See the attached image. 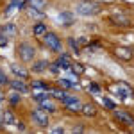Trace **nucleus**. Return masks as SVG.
I'll return each instance as SVG.
<instances>
[{"label": "nucleus", "mask_w": 134, "mask_h": 134, "mask_svg": "<svg viewBox=\"0 0 134 134\" xmlns=\"http://www.w3.org/2000/svg\"><path fill=\"white\" fill-rule=\"evenodd\" d=\"M77 13L82 14V16H93V14L100 13V5L91 4V0H88V2H82V4L77 5Z\"/></svg>", "instance_id": "f257e3e1"}, {"label": "nucleus", "mask_w": 134, "mask_h": 134, "mask_svg": "<svg viewBox=\"0 0 134 134\" xmlns=\"http://www.w3.org/2000/svg\"><path fill=\"white\" fill-rule=\"evenodd\" d=\"M34 54H36V50H34V47L29 45V43H21L20 47H18V55H20L21 61H31V59H34Z\"/></svg>", "instance_id": "f03ea898"}, {"label": "nucleus", "mask_w": 134, "mask_h": 134, "mask_svg": "<svg viewBox=\"0 0 134 134\" xmlns=\"http://www.w3.org/2000/svg\"><path fill=\"white\" fill-rule=\"evenodd\" d=\"M45 43H47V47L52 48L54 52L61 50V41H59V38H57L54 32H47V34H45Z\"/></svg>", "instance_id": "7ed1b4c3"}, {"label": "nucleus", "mask_w": 134, "mask_h": 134, "mask_svg": "<svg viewBox=\"0 0 134 134\" xmlns=\"http://www.w3.org/2000/svg\"><path fill=\"white\" fill-rule=\"evenodd\" d=\"M63 104H64L66 109H70V111H73V113H77V111L82 109V104L79 102L75 97H68V95H66V97L63 98Z\"/></svg>", "instance_id": "20e7f679"}, {"label": "nucleus", "mask_w": 134, "mask_h": 134, "mask_svg": "<svg viewBox=\"0 0 134 134\" xmlns=\"http://www.w3.org/2000/svg\"><path fill=\"white\" fill-rule=\"evenodd\" d=\"M32 118H34L36 124L41 125V127H47V125H48V114L45 113V109H36V111H32Z\"/></svg>", "instance_id": "39448f33"}, {"label": "nucleus", "mask_w": 134, "mask_h": 134, "mask_svg": "<svg viewBox=\"0 0 134 134\" xmlns=\"http://www.w3.org/2000/svg\"><path fill=\"white\" fill-rule=\"evenodd\" d=\"M111 21H113L114 25H120V27H131L132 25L131 18L125 16V14H113L111 16Z\"/></svg>", "instance_id": "423d86ee"}, {"label": "nucleus", "mask_w": 134, "mask_h": 134, "mask_svg": "<svg viewBox=\"0 0 134 134\" xmlns=\"http://www.w3.org/2000/svg\"><path fill=\"white\" fill-rule=\"evenodd\" d=\"M114 54H116L122 61H131V59H132V55H134L132 50H131V48H127V47H118V48L114 50Z\"/></svg>", "instance_id": "0eeeda50"}, {"label": "nucleus", "mask_w": 134, "mask_h": 134, "mask_svg": "<svg viewBox=\"0 0 134 134\" xmlns=\"http://www.w3.org/2000/svg\"><path fill=\"white\" fill-rule=\"evenodd\" d=\"M114 116H116L120 122H124L125 125H134V118L129 113H125V111H118V109H114Z\"/></svg>", "instance_id": "6e6552de"}, {"label": "nucleus", "mask_w": 134, "mask_h": 134, "mask_svg": "<svg viewBox=\"0 0 134 134\" xmlns=\"http://www.w3.org/2000/svg\"><path fill=\"white\" fill-rule=\"evenodd\" d=\"M55 64H57L59 68H63V70H72V64H73V63L70 61V57H68L66 54H63L61 57L55 61Z\"/></svg>", "instance_id": "1a4fd4ad"}, {"label": "nucleus", "mask_w": 134, "mask_h": 134, "mask_svg": "<svg viewBox=\"0 0 134 134\" xmlns=\"http://www.w3.org/2000/svg\"><path fill=\"white\" fill-rule=\"evenodd\" d=\"M40 105H41V109L48 111V113H55V111H57V105L52 102L50 98H43V100H40Z\"/></svg>", "instance_id": "9d476101"}, {"label": "nucleus", "mask_w": 134, "mask_h": 134, "mask_svg": "<svg viewBox=\"0 0 134 134\" xmlns=\"http://www.w3.org/2000/svg\"><path fill=\"white\" fill-rule=\"evenodd\" d=\"M29 5L36 11H45L48 5V0H29Z\"/></svg>", "instance_id": "9b49d317"}, {"label": "nucleus", "mask_w": 134, "mask_h": 134, "mask_svg": "<svg viewBox=\"0 0 134 134\" xmlns=\"http://www.w3.org/2000/svg\"><path fill=\"white\" fill-rule=\"evenodd\" d=\"M11 70H13V73H14L16 77H20V79H27V77H29V72H27L23 66H18V64H11Z\"/></svg>", "instance_id": "f8f14e48"}, {"label": "nucleus", "mask_w": 134, "mask_h": 134, "mask_svg": "<svg viewBox=\"0 0 134 134\" xmlns=\"http://www.w3.org/2000/svg\"><path fill=\"white\" fill-rule=\"evenodd\" d=\"M0 34H4L5 38H13V36L16 34V27H14L13 23H5V27L0 29Z\"/></svg>", "instance_id": "ddd939ff"}, {"label": "nucleus", "mask_w": 134, "mask_h": 134, "mask_svg": "<svg viewBox=\"0 0 134 134\" xmlns=\"http://www.w3.org/2000/svg\"><path fill=\"white\" fill-rule=\"evenodd\" d=\"M2 118H4V124L5 125H16L18 124V122H16V116L13 114V111H4Z\"/></svg>", "instance_id": "4468645a"}, {"label": "nucleus", "mask_w": 134, "mask_h": 134, "mask_svg": "<svg viewBox=\"0 0 134 134\" xmlns=\"http://www.w3.org/2000/svg\"><path fill=\"white\" fill-rule=\"evenodd\" d=\"M11 86H13V90H16V91L20 93H27L29 91V88L23 84V81H20V79H16V81H11Z\"/></svg>", "instance_id": "2eb2a0df"}, {"label": "nucleus", "mask_w": 134, "mask_h": 134, "mask_svg": "<svg viewBox=\"0 0 134 134\" xmlns=\"http://www.w3.org/2000/svg\"><path fill=\"white\" fill-rule=\"evenodd\" d=\"M116 91L120 93L122 97H131V95H132V90H131V88H129L127 84H122V82L116 86Z\"/></svg>", "instance_id": "dca6fc26"}, {"label": "nucleus", "mask_w": 134, "mask_h": 134, "mask_svg": "<svg viewBox=\"0 0 134 134\" xmlns=\"http://www.w3.org/2000/svg\"><path fill=\"white\" fill-rule=\"evenodd\" d=\"M81 113H82L84 116H95V114H97V109H95V105H91V104H84Z\"/></svg>", "instance_id": "f3484780"}, {"label": "nucleus", "mask_w": 134, "mask_h": 134, "mask_svg": "<svg viewBox=\"0 0 134 134\" xmlns=\"http://www.w3.org/2000/svg\"><path fill=\"white\" fill-rule=\"evenodd\" d=\"M47 66H48V63H47V61H36L34 64H32V72L41 73V72L47 70Z\"/></svg>", "instance_id": "a211bd4d"}, {"label": "nucleus", "mask_w": 134, "mask_h": 134, "mask_svg": "<svg viewBox=\"0 0 134 134\" xmlns=\"http://www.w3.org/2000/svg\"><path fill=\"white\" fill-rule=\"evenodd\" d=\"M57 18H59V21H63L64 25H72L73 23V14L72 13H61Z\"/></svg>", "instance_id": "6ab92c4d"}, {"label": "nucleus", "mask_w": 134, "mask_h": 134, "mask_svg": "<svg viewBox=\"0 0 134 134\" xmlns=\"http://www.w3.org/2000/svg\"><path fill=\"white\" fill-rule=\"evenodd\" d=\"M32 32H34V36H45L47 34V25L45 23H36Z\"/></svg>", "instance_id": "aec40b11"}, {"label": "nucleus", "mask_w": 134, "mask_h": 134, "mask_svg": "<svg viewBox=\"0 0 134 134\" xmlns=\"http://www.w3.org/2000/svg\"><path fill=\"white\" fill-rule=\"evenodd\" d=\"M57 84H59V88H61V90H70V88H75V84H73L70 79H59V81H57Z\"/></svg>", "instance_id": "412c9836"}, {"label": "nucleus", "mask_w": 134, "mask_h": 134, "mask_svg": "<svg viewBox=\"0 0 134 134\" xmlns=\"http://www.w3.org/2000/svg\"><path fill=\"white\" fill-rule=\"evenodd\" d=\"M32 90H41V91H48V86L41 81H32Z\"/></svg>", "instance_id": "4be33fe9"}, {"label": "nucleus", "mask_w": 134, "mask_h": 134, "mask_svg": "<svg viewBox=\"0 0 134 134\" xmlns=\"http://www.w3.org/2000/svg\"><path fill=\"white\" fill-rule=\"evenodd\" d=\"M48 93H50V95H54L55 98H59V100H63V98L66 97V93L61 91V90H52V88H48Z\"/></svg>", "instance_id": "5701e85b"}, {"label": "nucleus", "mask_w": 134, "mask_h": 134, "mask_svg": "<svg viewBox=\"0 0 134 134\" xmlns=\"http://www.w3.org/2000/svg\"><path fill=\"white\" fill-rule=\"evenodd\" d=\"M68 45H70V48H72L73 54H79V52H81V47H79V43H75V40H73V38H70V40H68Z\"/></svg>", "instance_id": "b1692460"}, {"label": "nucleus", "mask_w": 134, "mask_h": 134, "mask_svg": "<svg viewBox=\"0 0 134 134\" xmlns=\"http://www.w3.org/2000/svg\"><path fill=\"white\" fill-rule=\"evenodd\" d=\"M72 70H73V73H77V75H81V73H84V68L82 64H72Z\"/></svg>", "instance_id": "393cba45"}, {"label": "nucleus", "mask_w": 134, "mask_h": 134, "mask_svg": "<svg viewBox=\"0 0 134 134\" xmlns=\"http://www.w3.org/2000/svg\"><path fill=\"white\" fill-rule=\"evenodd\" d=\"M102 102H104V105H105L107 109H113V111H114V107H116V105H114V102L111 100V98H104Z\"/></svg>", "instance_id": "a878e982"}, {"label": "nucleus", "mask_w": 134, "mask_h": 134, "mask_svg": "<svg viewBox=\"0 0 134 134\" xmlns=\"http://www.w3.org/2000/svg\"><path fill=\"white\" fill-rule=\"evenodd\" d=\"M47 93H48V91H43V93H34L32 97H34V98H36L38 102H40V100H43V98H48V95H47Z\"/></svg>", "instance_id": "bb28decb"}, {"label": "nucleus", "mask_w": 134, "mask_h": 134, "mask_svg": "<svg viewBox=\"0 0 134 134\" xmlns=\"http://www.w3.org/2000/svg\"><path fill=\"white\" fill-rule=\"evenodd\" d=\"M90 93H93V95H100V88H98L97 84H90Z\"/></svg>", "instance_id": "cd10ccee"}, {"label": "nucleus", "mask_w": 134, "mask_h": 134, "mask_svg": "<svg viewBox=\"0 0 134 134\" xmlns=\"http://www.w3.org/2000/svg\"><path fill=\"white\" fill-rule=\"evenodd\" d=\"M9 81H7V77H5V73L0 70V84H7Z\"/></svg>", "instance_id": "c85d7f7f"}, {"label": "nucleus", "mask_w": 134, "mask_h": 134, "mask_svg": "<svg viewBox=\"0 0 134 134\" xmlns=\"http://www.w3.org/2000/svg\"><path fill=\"white\" fill-rule=\"evenodd\" d=\"M5 45H7V38L4 34H0V47H5Z\"/></svg>", "instance_id": "c756f323"}, {"label": "nucleus", "mask_w": 134, "mask_h": 134, "mask_svg": "<svg viewBox=\"0 0 134 134\" xmlns=\"http://www.w3.org/2000/svg\"><path fill=\"white\" fill-rule=\"evenodd\" d=\"M11 102H13V104H18V95H14V97L11 98Z\"/></svg>", "instance_id": "7c9ffc66"}, {"label": "nucleus", "mask_w": 134, "mask_h": 134, "mask_svg": "<svg viewBox=\"0 0 134 134\" xmlns=\"http://www.w3.org/2000/svg\"><path fill=\"white\" fill-rule=\"evenodd\" d=\"M54 132H55V134H61L63 129H61V127H57V129H54Z\"/></svg>", "instance_id": "2f4dec72"}, {"label": "nucleus", "mask_w": 134, "mask_h": 134, "mask_svg": "<svg viewBox=\"0 0 134 134\" xmlns=\"http://www.w3.org/2000/svg\"><path fill=\"white\" fill-rule=\"evenodd\" d=\"M2 100H4V93L0 91V102H2Z\"/></svg>", "instance_id": "473e14b6"}]
</instances>
